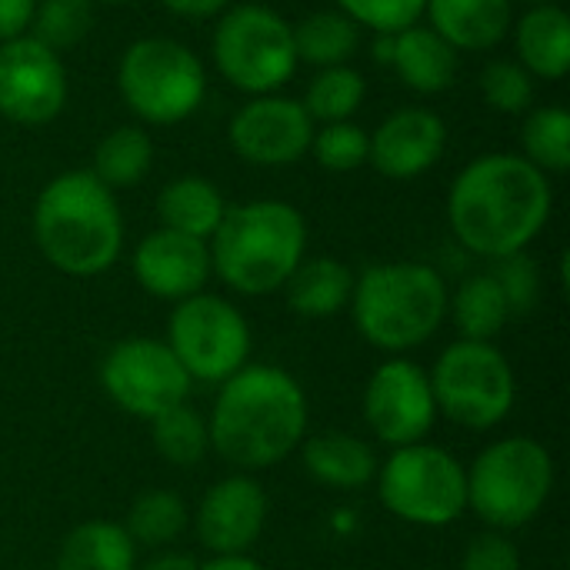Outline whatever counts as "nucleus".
I'll list each match as a JSON object with an SVG mask.
<instances>
[{
	"mask_svg": "<svg viewBox=\"0 0 570 570\" xmlns=\"http://www.w3.org/2000/svg\"><path fill=\"white\" fill-rule=\"evenodd\" d=\"M554 190L544 170L518 154H481L451 184L448 224L478 257L524 254L548 227Z\"/></svg>",
	"mask_w": 570,
	"mask_h": 570,
	"instance_id": "obj_1",
	"label": "nucleus"
},
{
	"mask_svg": "<svg viewBox=\"0 0 570 570\" xmlns=\"http://www.w3.org/2000/svg\"><path fill=\"white\" fill-rule=\"evenodd\" d=\"M210 451L237 471H267L291 458L307 431V397L294 374L274 364H244L214 401Z\"/></svg>",
	"mask_w": 570,
	"mask_h": 570,
	"instance_id": "obj_2",
	"label": "nucleus"
},
{
	"mask_svg": "<svg viewBox=\"0 0 570 570\" xmlns=\"http://www.w3.org/2000/svg\"><path fill=\"white\" fill-rule=\"evenodd\" d=\"M33 240L67 277H97L124 250V214L110 187L90 170L57 174L33 204Z\"/></svg>",
	"mask_w": 570,
	"mask_h": 570,
	"instance_id": "obj_3",
	"label": "nucleus"
},
{
	"mask_svg": "<svg viewBox=\"0 0 570 570\" xmlns=\"http://www.w3.org/2000/svg\"><path fill=\"white\" fill-rule=\"evenodd\" d=\"M210 247V271L244 297H267L287 284L307 250L304 214L287 200H247L227 207Z\"/></svg>",
	"mask_w": 570,
	"mask_h": 570,
	"instance_id": "obj_4",
	"label": "nucleus"
},
{
	"mask_svg": "<svg viewBox=\"0 0 570 570\" xmlns=\"http://www.w3.org/2000/svg\"><path fill=\"white\" fill-rule=\"evenodd\" d=\"M448 284L431 264H374L354 277L351 317L357 334L384 351L404 354L428 344L448 317Z\"/></svg>",
	"mask_w": 570,
	"mask_h": 570,
	"instance_id": "obj_5",
	"label": "nucleus"
},
{
	"mask_svg": "<svg viewBox=\"0 0 570 570\" xmlns=\"http://www.w3.org/2000/svg\"><path fill=\"white\" fill-rule=\"evenodd\" d=\"M468 474V508L491 531H518L531 524L554 491L551 451L524 434L488 444Z\"/></svg>",
	"mask_w": 570,
	"mask_h": 570,
	"instance_id": "obj_6",
	"label": "nucleus"
},
{
	"mask_svg": "<svg viewBox=\"0 0 570 570\" xmlns=\"http://www.w3.org/2000/svg\"><path fill=\"white\" fill-rule=\"evenodd\" d=\"M117 90L144 124H180L194 117L207 94L200 57L174 37H140L117 63Z\"/></svg>",
	"mask_w": 570,
	"mask_h": 570,
	"instance_id": "obj_7",
	"label": "nucleus"
},
{
	"mask_svg": "<svg viewBox=\"0 0 570 570\" xmlns=\"http://www.w3.org/2000/svg\"><path fill=\"white\" fill-rule=\"evenodd\" d=\"M210 57L220 77L250 94H277L297 73L291 23L267 3H230L210 37Z\"/></svg>",
	"mask_w": 570,
	"mask_h": 570,
	"instance_id": "obj_8",
	"label": "nucleus"
},
{
	"mask_svg": "<svg viewBox=\"0 0 570 570\" xmlns=\"http://www.w3.org/2000/svg\"><path fill=\"white\" fill-rule=\"evenodd\" d=\"M431 377L438 411L468 428L491 431L514 411L518 381L501 347L491 341H454L441 351Z\"/></svg>",
	"mask_w": 570,
	"mask_h": 570,
	"instance_id": "obj_9",
	"label": "nucleus"
},
{
	"mask_svg": "<svg viewBox=\"0 0 570 570\" xmlns=\"http://www.w3.org/2000/svg\"><path fill=\"white\" fill-rule=\"evenodd\" d=\"M374 481L381 504L414 528H448L468 511L464 464L428 441L394 448Z\"/></svg>",
	"mask_w": 570,
	"mask_h": 570,
	"instance_id": "obj_10",
	"label": "nucleus"
},
{
	"mask_svg": "<svg viewBox=\"0 0 570 570\" xmlns=\"http://www.w3.org/2000/svg\"><path fill=\"white\" fill-rule=\"evenodd\" d=\"M190 381L224 384L250 357V324L247 317L217 294H194L174 304L164 341Z\"/></svg>",
	"mask_w": 570,
	"mask_h": 570,
	"instance_id": "obj_11",
	"label": "nucleus"
},
{
	"mask_svg": "<svg viewBox=\"0 0 570 570\" xmlns=\"http://www.w3.org/2000/svg\"><path fill=\"white\" fill-rule=\"evenodd\" d=\"M190 377L164 341L130 337L107 351L100 364L104 394L130 417L154 421L164 411L187 404Z\"/></svg>",
	"mask_w": 570,
	"mask_h": 570,
	"instance_id": "obj_12",
	"label": "nucleus"
},
{
	"mask_svg": "<svg viewBox=\"0 0 570 570\" xmlns=\"http://www.w3.org/2000/svg\"><path fill=\"white\" fill-rule=\"evenodd\" d=\"M364 421L387 448H407L431 434L438 404L431 377L407 357H391L374 367L364 387Z\"/></svg>",
	"mask_w": 570,
	"mask_h": 570,
	"instance_id": "obj_13",
	"label": "nucleus"
},
{
	"mask_svg": "<svg viewBox=\"0 0 570 570\" xmlns=\"http://www.w3.org/2000/svg\"><path fill=\"white\" fill-rule=\"evenodd\" d=\"M67 104V70L60 53L30 33L0 43V117L20 127H43Z\"/></svg>",
	"mask_w": 570,
	"mask_h": 570,
	"instance_id": "obj_14",
	"label": "nucleus"
},
{
	"mask_svg": "<svg viewBox=\"0 0 570 570\" xmlns=\"http://www.w3.org/2000/svg\"><path fill=\"white\" fill-rule=\"evenodd\" d=\"M314 130L317 124L301 100L261 94L230 117L227 137L234 154L254 167H291L311 150Z\"/></svg>",
	"mask_w": 570,
	"mask_h": 570,
	"instance_id": "obj_15",
	"label": "nucleus"
},
{
	"mask_svg": "<svg viewBox=\"0 0 570 570\" xmlns=\"http://www.w3.org/2000/svg\"><path fill=\"white\" fill-rule=\"evenodd\" d=\"M448 147V124L438 110L401 107L367 134V164L391 180L428 174Z\"/></svg>",
	"mask_w": 570,
	"mask_h": 570,
	"instance_id": "obj_16",
	"label": "nucleus"
},
{
	"mask_svg": "<svg viewBox=\"0 0 570 570\" xmlns=\"http://www.w3.org/2000/svg\"><path fill=\"white\" fill-rule=\"evenodd\" d=\"M134 281L157 301L180 304L200 294L210 281V247L207 240L157 227L150 230L130 257Z\"/></svg>",
	"mask_w": 570,
	"mask_h": 570,
	"instance_id": "obj_17",
	"label": "nucleus"
},
{
	"mask_svg": "<svg viewBox=\"0 0 570 570\" xmlns=\"http://www.w3.org/2000/svg\"><path fill=\"white\" fill-rule=\"evenodd\" d=\"M197 538L214 558L247 554L267 524V494L264 488L247 478L234 474L217 481L197 508Z\"/></svg>",
	"mask_w": 570,
	"mask_h": 570,
	"instance_id": "obj_18",
	"label": "nucleus"
},
{
	"mask_svg": "<svg viewBox=\"0 0 570 570\" xmlns=\"http://www.w3.org/2000/svg\"><path fill=\"white\" fill-rule=\"evenodd\" d=\"M428 27L444 37L458 53L498 47L514 23V0H428Z\"/></svg>",
	"mask_w": 570,
	"mask_h": 570,
	"instance_id": "obj_19",
	"label": "nucleus"
},
{
	"mask_svg": "<svg viewBox=\"0 0 570 570\" xmlns=\"http://www.w3.org/2000/svg\"><path fill=\"white\" fill-rule=\"evenodd\" d=\"M301 461L317 484L334 491L367 488L381 468L374 448L347 431H324L317 438L301 441Z\"/></svg>",
	"mask_w": 570,
	"mask_h": 570,
	"instance_id": "obj_20",
	"label": "nucleus"
},
{
	"mask_svg": "<svg viewBox=\"0 0 570 570\" xmlns=\"http://www.w3.org/2000/svg\"><path fill=\"white\" fill-rule=\"evenodd\" d=\"M391 70L414 94L424 97L444 94L458 80V50L444 37H438L428 23H414L394 33Z\"/></svg>",
	"mask_w": 570,
	"mask_h": 570,
	"instance_id": "obj_21",
	"label": "nucleus"
},
{
	"mask_svg": "<svg viewBox=\"0 0 570 570\" xmlns=\"http://www.w3.org/2000/svg\"><path fill=\"white\" fill-rule=\"evenodd\" d=\"M518 63L541 80H561L570 70V17L558 3H534L514 27Z\"/></svg>",
	"mask_w": 570,
	"mask_h": 570,
	"instance_id": "obj_22",
	"label": "nucleus"
},
{
	"mask_svg": "<svg viewBox=\"0 0 570 570\" xmlns=\"http://www.w3.org/2000/svg\"><path fill=\"white\" fill-rule=\"evenodd\" d=\"M287 307L297 317H334L347 311L354 294V271L334 257H304L284 284Z\"/></svg>",
	"mask_w": 570,
	"mask_h": 570,
	"instance_id": "obj_23",
	"label": "nucleus"
},
{
	"mask_svg": "<svg viewBox=\"0 0 570 570\" xmlns=\"http://www.w3.org/2000/svg\"><path fill=\"white\" fill-rule=\"evenodd\" d=\"M224 214H227L224 194L207 177H197V174H184L157 194L160 227L197 237V240H210Z\"/></svg>",
	"mask_w": 570,
	"mask_h": 570,
	"instance_id": "obj_24",
	"label": "nucleus"
},
{
	"mask_svg": "<svg viewBox=\"0 0 570 570\" xmlns=\"http://www.w3.org/2000/svg\"><path fill=\"white\" fill-rule=\"evenodd\" d=\"M53 570H137V544L124 524L87 521L63 538Z\"/></svg>",
	"mask_w": 570,
	"mask_h": 570,
	"instance_id": "obj_25",
	"label": "nucleus"
},
{
	"mask_svg": "<svg viewBox=\"0 0 570 570\" xmlns=\"http://www.w3.org/2000/svg\"><path fill=\"white\" fill-rule=\"evenodd\" d=\"M448 314L461 334V341H491L508 327L511 307L494 281V274H474L468 277L451 297H448Z\"/></svg>",
	"mask_w": 570,
	"mask_h": 570,
	"instance_id": "obj_26",
	"label": "nucleus"
},
{
	"mask_svg": "<svg viewBox=\"0 0 570 570\" xmlns=\"http://www.w3.org/2000/svg\"><path fill=\"white\" fill-rule=\"evenodd\" d=\"M150 167H154L150 134L137 124H124L100 137L90 174L117 194V190L137 187L150 174Z\"/></svg>",
	"mask_w": 570,
	"mask_h": 570,
	"instance_id": "obj_27",
	"label": "nucleus"
},
{
	"mask_svg": "<svg viewBox=\"0 0 570 570\" xmlns=\"http://www.w3.org/2000/svg\"><path fill=\"white\" fill-rule=\"evenodd\" d=\"M297 60L321 67H341L357 53L361 27L341 10H314L304 20L291 23Z\"/></svg>",
	"mask_w": 570,
	"mask_h": 570,
	"instance_id": "obj_28",
	"label": "nucleus"
},
{
	"mask_svg": "<svg viewBox=\"0 0 570 570\" xmlns=\"http://www.w3.org/2000/svg\"><path fill=\"white\" fill-rule=\"evenodd\" d=\"M190 514H187V504L174 494V491H164V488H154V491H144L134 498L130 511H127V524L124 531L130 534V541L137 548H167L174 544L184 528H187Z\"/></svg>",
	"mask_w": 570,
	"mask_h": 570,
	"instance_id": "obj_29",
	"label": "nucleus"
},
{
	"mask_svg": "<svg viewBox=\"0 0 570 570\" xmlns=\"http://www.w3.org/2000/svg\"><path fill=\"white\" fill-rule=\"evenodd\" d=\"M367 97V80L361 70L341 63V67H321L304 94V110L314 124H341L351 120Z\"/></svg>",
	"mask_w": 570,
	"mask_h": 570,
	"instance_id": "obj_30",
	"label": "nucleus"
},
{
	"mask_svg": "<svg viewBox=\"0 0 570 570\" xmlns=\"http://www.w3.org/2000/svg\"><path fill=\"white\" fill-rule=\"evenodd\" d=\"M150 434H154L157 454L174 468H194L210 451L207 421L190 404H177V407L164 411L160 417H154Z\"/></svg>",
	"mask_w": 570,
	"mask_h": 570,
	"instance_id": "obj_31",
	"label": "nucleus"
},
{
	"mask_svg": "<svg viewBox=\"0 0 570 570\" xmlns=\"http://www.w3.org/2000/svg\"><path fill=\"white\" fill-rule=\"evenodd\" d=\"M524 160L544 174L570 170V114L564 107H531L521 127Z\"/></svg>",
	"mask_w": 570,
	"mask_h": 570,
	"instance_id": "obj_32",
	"label": "nucleus"
},
{
	"mask_svg": "<svg viewBox=\"0 0 570 570\" xmlns=\"http://www.w3.org/2000/svg\"><path fill=\"white\" fill-rule=\"evenodd\" d=\"M94 27V3L90 0H40L33 10L30 37L50 47L53 53L77 47Z\"/></svg>",
	"mask_w": 570,
	"mask_h": 570,
	"instance_id": "obj_33",
	"label": "nucleus"
},
{
	"mask_svg": "<svg viewBox=\"0 0 570 570\" xmlns=\"http://www.w3.org/2000/svg\"><path fill=\"white\" fill-rule=\"evenodd\" d=\"M481 97L498 114H528L534 107V77L518 60H491L481 70Z\"/></svg>",
	"mask_w": 570,
	"mask_h": 570,
	"instance_id": "obj_34",
	"label": "nucleus"
},
{
	"mask_svg": "<svg viewBox=\"0 0 570 570\" xmlns=\"http://www.w3.org/2000/svg\"><path fill=\"white\" fill-rule=\"evenodd\" d=\"M311 154L324 170L347 174L367 164V130L354 120L341 124H321L311 140Z\"/></svg>",
	"mask_w": 570,
	"mask_h": 570,
	"instance_id": "obj_35",
	"label": "nucleus"
},
{
	"mask_svg": "<svg viewBox=\"0 0 570 570\" xmlns=\"http://www.w3.org/2000/svg\"><path fill=\"white\" fill-rule=\"evenodd\" d=\"M424 3L428 0H337V10L374 33H401L421 23Z\"/></svg>",
	"mask_w": 570,
	"mask_h": 570,
	"instance_id": "obj_36",
	"label": "nucleus"
},
{
	"mask_svg": "<svg viewBox=\"0 0 570 570\" xmlns=\"http://www.w3.org/2000/svg\"><path fill=\"white\" fill-rule=\"evenodd\" d=\"M494 281L501 284V291H504V297H508L511 317L534 307L538 291H541V277H538V267H534V261H531L528 254L501 257V261H498V271H494Z\"/></svg>",
	"mask_w": 570,
	"mask_h": 570,
	"instance_id": "obj_37",
	"label": "nucleus"
},
{
	"mask_svg": "<svg viewBox=\"0 0 570 570\" xmlns=\"http://www.w3.org/2000/svg\"><path fill=\"white\" fill-rule=\"evenodd\" d=\"M461 570H521V551L504 531H484L468 544Z\"/></svg>",
	"mask_w": 570,
	"mask_h": 570,
	"instance_id": "obj_38",
	"label": "nucleus"
},
{
	"mask_svg": "<svg viewBox=\"0 0 570 570\" xmlns=\"http://www.w3.org/2000/svg\"><path fill=\"white\" fill-rule=\"evenodd\" d=\"M37 0H0V43L30 33Z\"/></svg>",
	"mask_w": 570,
	"mask_h": 570,
	"instance_id": "obj_39",
	"label": "nucleus"
},
{
	"mask_svg": "<svg viewBox=\"0 0 570 570\" xmlns=\"http://www.w3.org/2000/svg\"><path fill=\"white\" fill-rule=\"evenodd\" d=\"M160 3L177 17L204 20V17H220L234 0H160Z\"/></svg>",
	"mask_w": 570,
	"mask_h": 570,
	"instance_id": "obj_40",
	"label": "nucleus"
},
{
	"mask_svg": "<svg viewBox=\"0 0 570 570\" xmlns=\"http://www.w3.org/2000/svg\"><path fill=\"white\" fill-rule=\"evenodd\" d=\"M200 564L190 558V554H184V551H160V554H154L150 561H144V568L137 570H197Z\"/></svg>",
	"mask_w": 570,
	"mask_h": 570,
	"instance_id": "obj_41",
	"label": "nucleus"
},
{
	"mask_svg": "<svg viewBox=\"0 0 570 570\" xmlns=\"http://www.w3.org/2000/svg\"><path fill=\"white\" fill-rule=\"evenodd\" d=\"M197 570H264L250 554H230V558H214Z\"/></svg>",
	"mask_w": 570,
	"mask_h": 570,
	"instance_id": "obj_42",
	"label": "nucleus"
},
{
	"mask_svg": "<svg viewBox=\"0 0 570 570\" xmlns=\"http://www.w3.org/2000/svg\"><path fill=\"white\" fill-rule=\"evenodd\" d=\"M374 60L391 67V57H394V33H374V47H371Z\"/></svg>",
	"mask_w": 570,
	"mask_h": 570,
	"instance_id": "obj_43",
	"label": "nucleus"
},
{
	"mask_svg": "<svg viewBox=\"0 0 570 570\" xmlns=\"http://www.w3.org/2000/svg\"><path fill=\"white\" fill-rule=\"evenodd\" d=\"M90 3H134V0H90Z\"/></svg>",
	"mask_w": 570,
	"mask_h": 570,
	"instance_id": "obj_44",
	"label": "nucleus"
},
{
	"mask_svg": "<svg viewBox=\"0 0 570 570\" xmlns=\"http://www.w3.org/2000/svg\"><path fill=\"white\" fill-rule=\"evenodd\" d=\"M528 3H551V0H528Z\"/></svg>",
	"mask_w": 570,
	"mask_h": 570,
	"instance_id": "obj_45",
	"label": "nucleus"
}]
</instances>
